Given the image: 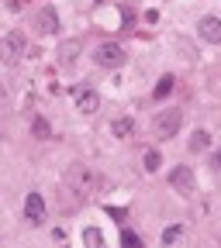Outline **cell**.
Returning <instances> with one entry per match:
<instances>
[{"label": "cell", "instance_id": "obj_4", "mask_svg": "<svg viewBox=\"0 0 221 248\" xmlns=\"http://www.w3.org/2000/svg\"><path fill=\"white\" fill-rule=\"evenodd\" d=\"M21 55H24V35L21 31H7L0 38V66H14Z\"/></svg>", "mask_w": 221, "mask_h": 248}, {"label": "cell", "instance_id": "obj_7", "mask_svg": "<svg viewBox=\"0 0 221 248\" xmlns=\"http://www.w3.org/2000/svg\"><path fill=\"white\" fill-rule=\"evenodd\" d=\"M73 100H76V110H80V114H97V110H101V93L90 90V86H80V90L73 93Z\"/></svg>", "mask_w": 221, "mask_h": 248}, {"label": "cell", "instance_id": "obj_18", "mask_svg": "<svg viewBox=\"0 0 221 248\" xmlns=\"http://www.w3.org/2000/svg\"><path fill=\"white\" fill-rule=\"evenodd\" d=\"M121 245H138V234H135V231H124V234H121Z\"/></svg>", "mask_w": 221, "mask_h": 248}, {"label": "cell", "instance_id": "obj_1", "mask_svg": "<svg viewBox=\"0 0 221 248\" xmlns=\"http://www.w3.org/2000/svg\"><path fill=\"white\" fill-rule=\"evenodd\" d=\"M93 183H97V179H93V172H90L83 162H73V166L66 169V190H69L76 200H86V197L93 193Z\"/></svg>", "mask_w": 221, "mask_h": 248}, {"label": "cell", "instance_id": "obj_8", "mask_svg": "<svg viewBox=\"0 0 221 248\" xmlns=\"http://www.w3.org/2000/svg\"><path fill=\"white\" fill-rule=\"evenodd\" d=\"M197 35L204 42H211V45H221V17L218 14H204L197 21Z\"/></svg>", "mask_w": 221, "mask_h": 248}, {"label": "cell", "instance_id": "obj_2", "mask_svg": "<svg viewBox=\"0 0 221 248\" xmlns=\"http://www.w3.org/2000/svg\"><path fill=\"white\" fill-rule=\"evenodd\" d=\"M180 128H183V110L180 107H166L152 121V131L159 138H173V135H180Z\"/></svg>", "mask_w": 221, "mask_h": 248}, {"label": "cell", "instance_id": "obj_3", "mask_svg": "<svg viewBox=\"0 0 221 248\" xmlns=\"http://www.w3.org/2000/svg\"><path fill=\"white\" fill-rule=\"evenodd\" d=\"M93 62H97L101 69H121L124 62H128V55H124V48L118 42H101L93 48Z\"/></svg>", "mask_w": 221, "mask_h": 248}, {"label": "cell", "instance_id": "obj_16", "mask_svg": "<svg viewBox=\"0 0 221 248\" xmlns=\"http://www.w3.org/2000/svg\"><path fill=\"white\" fill-rule=\"evenodd\" d=\"M31 131H35L38 138H49V135H52V128H49V124H45L42 117H35V121H31Z\"/></svg>", "mask_w": 221, "mask_h": 248}, {"label": "cell", "instance_id": "obj_19", "mask_svg": "<svg viewBox=\"0 0 221 248\" xmlns=\"http://www.w3.org/2000/svg\"><path fill=\"white\" fill-rule=\"evenodd\" d=\"M214 166H218V169H221V148H218V152H214Z\"/></svg>", "mask_w": 221, "mask_h": 248}, {"label": "cell", "instance_id": "obj_14", "mask_svg": "<svg viewBox=\"0 0 221 248\" xmlns=\"http://www.w3.org/2000/svg\"><path fill=\"white\" fill-rule=\"evenodd\" d=\"M173 86H176V76H163V79H159V86L152 90V97H155V100H163L166 93H173Z\"/></svg>", "mask_w": 221, "mask_h": 248}, {"label": "cell", "instance_id": "obj_10", "mask_svg": "<svg viewBox=\"0 0 221 248\" xmlns=\"http://www.w3.org/2000/svg\"><path fill=\"white\" fill-rule=\"evenodd\" d=\"M80 52H83V42H76V38H69V42H62V45H59V52H55V59H59V66H73V62L80 59Z\"/></svg>", "mask_w": 221, "mask_h": 248}, {"label": "cell", "instance_id": "obj_17", "mask_svg": "<svg viewBox=\"0 0 221 248\" xmlns=\"http://www.w3.org/2000/svg\"><path fill=\"white\" fill-rule=\"evenodd\" d=\"M159 166H163L159 152H149V155H145V169H149V172H159Z\"/></svg>", "mask_w": 221, "mask_h": 248}, {"label": "cell", "instance_id": "obj_6", "mask_svg": "<svg viewBox=\"0 0 221 248\" xmlns=\"http://www.w3.org/2000/svg\"><path fill=\"white\" fill-rule=\"evenodd\" d=\"M24 221L31 228L45 224V200H42V193H28L24 197Z\"/></svg>", "mask_w": 221, "mask_h": 248}, {"label": "cell", "instance_id": "obj_5", "mask_svg": "<svg viewBox=\"0 0 221 248\" xmlns=\"http://www.w3.org/2000/svg\"><path fill=\"white\" fill-rule=\"evenodd\" d=\"M170 186H173L180 197H194V193H197V176H194V169H190V166H176V169L170 172Z\"/></svg>", "mask_w": 221, "mask_h": 248}, {"label": "cell", "instance_id": "obj_13", "mask_svg": "<svg viewBox=\"0 0 221 248\" xmlns=\"http://www.w3.org/2000/svg\"><path fill=\"white\" fill-rule=\"evenodd\" d=\"M80 241L90 245V248H104V231H101V228H83Z\"/></svg>", "mask_w": 221, "mask_h": 248}, {"label": "cell", "instance_id": "obj_9", "mask_svg": "<svg viewBox=\"0 0 221 248\" xmlns=\"http://www.w3.org/2000/svg\"><path fill=\"white\" fill-rule=\"evenodd\" d=\"M35 28H38V35H59V14H55V7H42L38 14H35Z\"/></svg>", "mask_w": 221, "mask_h": 248}, {"label": "cell", "instance_id": "obj_11", "mask_svg": "<svg viewBox=\"0 0 221 248\" xmlns=\"http://www.w3.org/2000/svg\"><path fill=\"white\" fill-rule=\"evenodd\" d=\"M111 135H114L118 141H128V138L135 135V117H114V121H111Z\"/></svg>", "mask_w": 221, "mask_h": 248}, {"label": "cell", "instance_id": "obj_12", "mask_svg": "<svg viewBox=\"0 0 221 248\" xmlns=\"http://www.w3.org/2000/svg\"><path fill=\"white\" fill-rule=\"evenodd\" d=\"M187 148H190V152H207V148H211V135L197 128V131L190 135V141H187Z\"/></svg>", "mask_w": 221, "mask_h": 248}, {"label": "cell", "instance_id": "obj_15", "mask_svg": "<svg viewBox=\"0 0 221 248\" xmlns=\"http://www.w3.org/2000/svg\"><path fill=\"white\" fill-rule=\"evenodd\" d=\"M180 238H183V224H173V228L163 231V245H176Z\"/></svg>", "mask_w": 221, "mask_h": 248}]
</instances>
